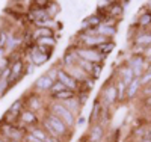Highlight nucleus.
<instances>
[{"mask_svg":"<svg viewBox=\"0 0 151 142\" xmlns=\"http://www.w3.org/2000/svg\"><path fill=\"white\" fill-rule=\"evenodd\" d=\"M136 23L139 26V29H142V30L151 27V12H148L147 8H142L139 17L136 18Z\"/></svg>","mask_w":151,"mask_h":142,"instance_id":"obj_23","label":"nucleus"},{"mask_svg":"<svg viewBox=\"0 0 151 142\" xmlns=\"http://www.w3.org/2000/svg\"><path fill=\"white\" fill-rule=\"evenodd\" d=\"M0 142H6V141H5V139H3L2 136H0Z\"/></svg>","mask_w":151,"mask_h":142,"instance_id":"obj_44","label":"nucleus"},{"mask_svg":"<svg viewBox=\"0 0 151 142\" xmlns=\"http://www.w3.org/2000/svg\"><path fill=\"white\" fill-rule=\"evenodd\" d=\"M41 120H42V118H40V115H38L36 112H32V110H29V109H24V110L20 113V117H18L17 125H20V127L24 128L26 132H29V128L36 127V125H41Z\"/></svg>","mask_w":151,"mask_h":142,"instance_id":"obj_6","label":"nucleus"},{"mask_svg":"<svg viewBox=\"0 0 151 142\" xmlns=\"http://www.w3.org/2000/svg\"><path fill=\"white\" fill-rule=\"evenodd\" d=\"M35 44H36V45H44V47H52V48H55L56 44H58V38H56V36H44V38L36 40Z\"/></svg>","mask_w":151,"mask_h":142,"instance_id":"obj_25","label":"nucleus"},{"mask_svg":"<svg viewBox=\"0 0 151 142\" xmlns=\"http://www.w3.org/2000/svg\"><path fill=\"white\" fill-rule=\"evenodd\" d=\"M144 58H145V61H147L148 63H151V45L145 48V51H144Z\"/></svg>","mask_w":151,"mask_h":142,"instance_id":"obj_41","label":"nucleus"},{"mask_svg":"<svg viewBox=\"0 0 151 142\" xmlns=\"http://www.w3.org/2000/svg\"><path fill=\"white\" fill-rule=\"evenodd\" d=\"M142 107H144V109H147L148 112H151V97L142 98Z\"/></svg>","mask_w":151,"mask_h":142,"instance_id":"obj_40","label":"nucleus"},{"mask_svg":"<svg viewBox=\"0 0 151 142\" xmlns=\"http://www.w3.org/2000/svg\"><path fill=\"white\" fill-rule=\"evenodd\" d=\"M27 133L33 135L35 138H38V139L42 141V142H45V139H47V132L42 128V125H36V127L29 128V132H27Z\"/></svg>","mask_w":151,"mask_h":142,"instance_id":"obj_26","label":"nucleus"},{"mask_svg":"<svg viewBox=\"0 0 151 142\" xmlns=\"http://www.w3.org/2000/svg\"><path fill=\"white\" fill-rule=\"evenodd\" d=\"M77 67H79V68H82L88 76L91 77V74H92V68H94V63H92V62H88V61H83V59H80V58H79Z\"/></svg>","mask_w":151,"mask_h":142,"instance_id":"obj_30","label":"nucleus"},{"mask_svg":"<svg viewBox=\"0 0 151 142\" xmlns=\"http://www.w3.org/2000/svg\"><path fill=\"white\" fill-rule=\"evenodd\" d=\"M76 53H77V56L80 59L88 61V62H92V63H104V61H106V56H103L97 48H86V47L77 45Z\"/></svg>","mask_w":151,"mask_h":142,"instance_id":"obj_8","label":"nucleus"},{"mask_svg":"<svg viewBox=\"0 0 151 142\" xmlns=\"http://www.w3.org/2000/svg\"><path fill=\"white\" fill-rule=\"evenodd\" d=\"M47 112L56 115V117H58L59 120L64 121V124H65L68 128H71V130H74V128L77 127V118H76L74 115H73L64 105H62V103H59V101H53V100L48 98Z\"/></svg>","mask_w":151,"mask_h":142,"instance_id":"obj_1","label":"nucleus"},{"mask_svg":"<svg viewBox=\"0 0 151 142\" xmlns=\"http://www.w3.org/2000/svg\"><path fill=\"white\" fill-rule=\"evenodd\" d=\"M145 63H147V61H145L144 55H132L130 53V56L125 59L124 65L130 70H133V68H137V67H144Z\"/></svg>","mask_w":151,"mask_h":142,"instance_id":"obj_20","label":"nucleus"},{"mask_svg":"<svg viewBox=\"0 0 151 142\" xmlns=\"http://www.w3.org/2000/svg\"><path fill=\"white\" fill-rule=\"evenodd\" d=\"M42 123H45L52 130H55L59 136H62L67 142L73 138V135H74V130H71V128H68L65 124H64V121L62 120H59L56 115H53V113H50V112H45L44 115H42V120H41Z\"/></svg>","mask_w":151,"mask_h":142,"instance_id":"obj_3","label":"nucleus"},{"mask_svg":"<svg viewBox=\"0 0 151 142\" xmlns=\"http://www.w3.org/2000/svg\"><path fill=\"white\" fill-rule=\"evenodd\" d=\"M76 48H77V44H71L65 48L64 51V55H62V58L58 61L56 65L62 70H65V68H70V67H76L77 65V62H79V56L77 53H76Z\"/></svg>","mask_w":151,"mask_h":142,"instance_id":"obj_7","label":"nucleus"},{"mask_svg":"<svg viewBox=\"0 0 151 142\" xmlns=\"http://www.w3.org/2000/svg\"><path fill=\"white\" fill-rule=\"evenodd\" d=\"M65 71H67V73H68V74H70L77 83H80V85H82L85 80L89 79V76H88L82 68H79L77 65H76V67H70V68H65Z\"/></svg>","mask_w":151,"mask_h":142,"instance_id":"obj_22","label":"nucleus"},{"mask_svg":"<svg viewBox=\"0 0 151 142\" xmlns=\"http://www.w3.org/2000/svg\"><path fill=\"white\" fill-rule=\"evenodd\" d=\"M35 65L32 62H26V70H24V76H29V74H33V71H35Z\"/></svg>","mask_w":151,"mask_h":142,"instance_id":"obj_39","label":"nucleus"},{"mask_svg":"<svg viewBox=\"0 0 151 142\" xmlns=\"http://www.w3.org/2000/svg\"><path fill=\"white\" fill-rule=\"evenodd\" d=\"M101 73H103V63H94L92 74H91V77H92V79H94V80L100 79V76H101Z\"/></svg>","mask_w":151,"mask_h":142,"instance_id":"obj_34","label":"nucleus"},{"mask_svg":"<svg viewBox=\"0 0 151 142\" xmlns=\"http://www.w3.org/2000/svg\"><path fill=\"white\" fill-rule=\"evenodd\" d=\"M118 33V27H116V20H104L98 27V35L104 36L106 40H113Z\"/></svg>","mask_w":151,"mask_h":142,"instance_id":"obj_12","label":"nucleus"},{"mask_svg":"<svg viewBox=\"0 0 151 142\" xmlns=\"http://www.w3.org/2000/svg\"><path fill=\"white\" fill-rule=\"evenodd\" d=\"M53 83H55V82H53V80L44 73V74H41V76L33 82V85H32V91L36 92V94H41V95L48 94V91L52 89Z\"/></svg>","mask_w":151,"mask_h":142,"instance_id":"obj_10","label":"nucleus"},{"mask_svg":"<svg viewBox=\"0 0 151 142\" xmlns=\"http://www.w3.org/2000/svg\"><path fill=\"white\" fill-rule=\"evenodd\" d=\"M21 98H23V101H24V107H26V109H29V110H32V112H36V113L41 112V110H44V113L47 112L48 97L44 98L41 94H36V92H33L32 89H30L29 92L23 94Z\"/></svg>","mask_w":151,"mask_h":142,"instance_id":"obj_4","label":"nucleus"},{"mask_svg":"<svg viewBox=\"0 0 151 142\" xmlns=\"http://www.w3.org/2000/svg\"><path fill=\"white\" fill-rule=\"evenodd\" d=\"M115 86H116V91H118V103L125 100V92H127V86L124 85V82L121 79H115Z\"/></svg>","mask_w":151,"mask_h":142,"instance_id":"obj_27","label":"nucleus"},{"mask_svg":"<svg viewBox=\"0 0 151 142\" xmlns=\"http://www.w3.org/2000/svg\"><path fill=\"white\" fill-rule=\"evenodd\" d=\"M97 50H98V51H100V53H101L103 56H106V58H107V56L112 53V51L115 50V41H113V40H110V41L104 43L103 45H100Z\"/></svg>","mask_w":151,"mask_h":142,"instance_id":"obj_28","label":"nucleus"},{"mask_svg":"<svg viewBox=\"0 0 151 142\" xmlns=\"http://www.w3.org/2000/svg\"><path fill=\"white\" fill-rule=\"evenodd\" d=\"M29 50V62H32L35 67H41V65H44V63H47L48 61H50V58L52 56H48V55H45V53H42V51H40L38 50V47H36V44L33 45V47H30V48H27Z\"/></svg>","mask_w":151,"mask_h":142,"instance_id":"obj_13","label":"nucleus"},{"mask_svg":"<svg viewBox=\"0 0 151 142\" xmlns=\"http://www.w3.org/2000/svg\"><path fill=\"white\" fill-rule=\"evenodd\" d=\"M141 89H142V85H141V79H136L134 77V80L127 86V92H125V100H134L137 95L141 94Z\"/></svg>","mask_w":151,"mask_h":142,"instance_id":"obj_19","label":"nucleus"},{"mask_svg":"<svg viewBox=\"0 0 151 142\" xmlns=\"http://www.w3.org/2000/svg\"><path fill=\"white\" fill-rule=\"evenodd\" d=\"M148 32H150V33H151V27H150V30H148Z\"/></svg>","mask_w":151,"mask_h":142,"instance_id":"obj_46","label":"nucleus"},{"mask_svg":"<svg viewBox=\"0 0 151 142\" xmlns=\"http://www.w3.org/2000/svg\"><path fill=\"white\" fill-rule=\"evenodd\" d=\"M8 38H9V32L6 29H0V48H5L6 47Z\"/></svg>","mask_w":151,"mask_h":142,"instance_id":"obj_35","label":"nucleus"},{"mask_svg":"<svg viewBox=\"0 0 151 142\" xmlns=\"http://www.w3.org/2000/svg\"><path fill=\"white\" fill-rule=\"evenodd\" d=\"M85 124H86V118L80 115V117L77 118V127H82V125H85Z\"/></svg>","mask_w":151,"mask_h":142,"instance_id":"obj_42","label":"nucleus"},{"mask_svg":"<svg viewBox=\"0 0 151 142\" xmlns=\"http://www.w3.org/2000/svg\"><path fill=\"white\" fill-rule=\"evenodd\" d=\"M11 89L9 85V79H5V77H0V98H3L6 95V92Z\"/></svg>","mask_w":151,"mask_h":142,"instance_id":"obj_31","label":"nucleus"},{"mask_svg":"<svg viewBox=\"0 0 151 142\" xmlns=\"http://www.w3.org/2000/svg\"><path fill=\"white\" fill-rule=\"evenodd\" d=\"M132 45H137V47H150L151 45V33L148 30H142L141 32H137L133 38V41H132Z\"/></svg>","mask_w":151,"mask_h":142,"instance_id":"obj_16","label":"nucleus"},{"mask_svg":"<svg viewBox=\"0 0 151 142\" xmlns=\"http://www.w3.org/2000/svg\"><path fill=\"white\" fill-rule=\"evenodd\" d=\"M115 79H116V76H115ZM115 79L109 77L104 82V85L101 88V92L98 95L101 105L104 107H109V109H112L118 103V91H116V86H115Z\"/></svg>","mask_w":151,"mask_h":142,"instance_id":"obj_2","label":"nucleus"},{"mask_svg":"<svg viewBox=\"0 0 151 142\" xmlns=\"http://www.w3.org/2000/svg\"><path fill=\"white\" fill-rule=\"evenodd\" d=\"M11 76H9V85L11 88L14 86L17 82L21 80V77H24V70H26V61L23 58L17 59L11 63Z\"/></svg>","mask_w":151,"mask_h":142,"instance_id":"obj_9","label":"nucleus"},{"mask_svg":"<svg viewBox=\"0 0 151 142\" xmlns=\"http://www.w3.org/2000/svg\"><path fill=\"white\" fill-rule=\"evenodd\" d=\"M77 100H79V103L82 106H85L86 103H88V100H89V92H86V91H80V92H77Z\"/></svg>","mask_w":151,"mask_h":142,"instance_id":"obj_36","label":"nucleus"},{"mask_svg":"<svg viewBox=\"0 0 151 142\" xmlns=\"http://www.w3.org/2000/svg\"><path fill=\"white\" fill-rule=\"evenodd\" d=\"M124 11H125V8L121 5V2H112V5L107 9V18L119 21L122 18V15H124Z\"/></svg>","mask_w":151,"mask_h":142,"instance_id":"obj_17","label":"nucleus"},{"mask_svg":"<svg viewBox=\"0 0 151 142\" xmlns=\"http://www.w3.org/2000/svg\"><path fill=\"white\" fill-rule=\"evenodd\" d=\"M5 56H6V50L5 48H0V61H2Z\"/></svg>","mask_w":151,"mask_h":142,"instance_id":"obj_43","label":"nucleus"},{"mask_svg":"<svg viewBox=\"0 0 151 142\" xmlns=\"http://www.w3.org/2000/svg\"><path fill=\"white\" fill-rule=\"evenodd\" d=\"M141 98H147V97H151V85H148V86H144L142 89H141Z\"/></svg>","mask_w":151,"mask_h":142,"instance_id":"obj_38","label":"nucleus"},{"mask_svg":"<svg viewBox=\"0 0 151 142\" xmlns=\"http://www.w3.org/2000/svg\"><path fill=\"white\" fill-rule=\"evenodd\" d=\"M76 94L74 91H71V89H65V91H60V92H58V94H55V95H50L48 98L50 100H53V101H59V103H64V101H67V100H70V98H74Z\"/></svg>","mask_w":151,"mask_h":142,"instance_id":"obj_24","label":"nucleus"},{"mask_svg":"<svg viewBox=\"0 0 151 142\" xmlns=\"http://www.w3.org/2000/svg\"><path fill=\"white\" fill-rule=\"evenodd\" d=\"M148 71H150V73H151V63H150V68H148Z\"/></svg>","mask_w":151,"mask_h":142,"instance_id":"obj_45","label":"nucleus"},{"mask_svg":"<svg viewBox=\"0 0 151 142\" xmlns=\"http://www.w3.org/2000/svg\"><path fill=\"white\" fill-rule=\"evenodd\" d=\"M76 118H79L80 115H82V109H83V106L79 103V100H77V97H74V98H70V100H67V101H64L62 103Z\"/></svg>","mask_w":151,"mask_h":142,"instance_id":"obj_21","label":"nucleus"},{"mask_svg":"<svg viewBox=\"0 0 151 142\" xmlns=\"http://www.w3.org/2000/svg\"><path fill=\"white\" fill-rule=\"evenodd\" d=\"M59 70H62V68H59L58 65H53V67H50V68L45 71V74H47L53 82H58V73H59Z\"/></svg>","mask_w":151,"mask_h":142,"instance_id":"obj_33","label":"nucleus"},{"mask_svg":"<svg viewBox=\"0 0 151 142\" xmlns=\"http://www.w3.org/2000/svg\"><path fill=\"white\" fill-rule=\"evenodd\" d=\"M58 82H60L67 89H71V91H74L76 94L80 91V83L76 82L65 70H59V73H58Z\"/></svg>","mask_w":151,"mask_h":142,"instance_id":"obj_14","label":"nucleus"},{"mask_svg":"<svg viewBox=\"0 0 151 142\" xmlns=\"http://www.w3.org/2000/svg\"><path fill=\"white\" fill-rule=\"evenodd\" d=\"M101 23H103V20L94 12V14L86 15L85 18H82V21H80V30H86V29H98Z\"/></svg>","mask_w":151,"mask_h":142,"instance_id":"obj_15","label":"nucleus"},{"mask_svg":"<svg viewBox=\"0 0 151 142\" xmlns=\"http://www.w3.org/2000/svg\"><path fill=\"white\" fill-rule=\"evenodd\" d=\"M65 86L62 85L60 82H55L53 83V86H52V89L48 91V94H47V97H50V95H55V94H58V92H60V91H65Z\"/></svg>","mask_w":151,"mask_h":142,"instance_id":"obj_32","label":"nucleus"},{"mask_svg":"<svg viewBox=\"0 0 151 142\" xmlns=\"http://www.w3.org/2000/svg\"><path fill=\"white\" fill-rule=\"evenodd\" d=\"M86 138L91 142H103L104 138H106V125L101 124V123L91 124V127L88 128Z\"/></svg>","mask_w":151,"mask_h":142,"instance_id":"obj_11","label":"nucleus"},{"mask_svg":"<svg viewBox=\"0 0 151 142\" xmlns=\"http://www.w3.org/2000/svg\"><path fill=\"white\" fill-rule=\"evenodd\" d=\"M47 14H48V17L52 18V20H55V17L60 12V6H59V3L58 2H50V5L47 6Z\"/></svg>","mask_w":151,"mask_h":142,"instance_id":"obj_29","label":"nucleus"},{"mask_svg":"<svg viewBox=\"0 0 151 142\" xmlns=\"http://www.w3.org/2000/svg\"><path fill=\"white\" fill-rule=\"evenodd\" d=\"M101 112H103V105L100 101V97H97L94 100V105H92V109H91V115L88 121L91 124H95V123H100V118H101Z\"/></svg>","mask_w":151,"mask_h":142,"instance_id":"obj_18","label":"nucleus"},{"mask_svg":"<svg viewBox=\"0 0 151 142\" xmlns=\"http://www.w3.org/2000/svg\"><path fill=\"white\" fill-rule=\"evenodd\" d=\"M141 85H142V88L151 85V73H150V71H145V73L142 74V77H141Z\"/></svg>","mask_w":151,"mask_h":142,"instance_id":"obj_37","label":"nucleus"},{"mask_svg":"<svg viewBox=\"0 0 151 142\" xmlns=\"http://www.w3.org/2000/svg\"><path fill=\"white\" fill-rule=\"evenodd\" d=\"M107 41L110 40H106L101 35H83L80 32L76 33V44L86 48H98L100 45H103Z\"/></svg>","mask_w":151,"mask_h":142,"instance_id":"obj_5","label":"nucleus"}]
</instances>
